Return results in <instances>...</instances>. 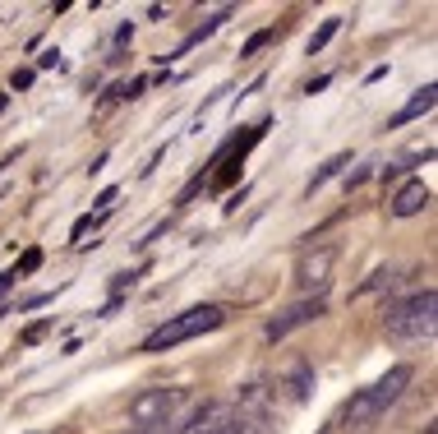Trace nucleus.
<instances>
[{"label":"nucleus","mask_w":438,"mask_h":434,"mask_svg":"<svg viewBox=\"0 0 438 434\" xmlns=\"http://www.w3.org/2000/svg\"><path fill=\"white\" fill-rule=\"evenodd\" d=\"M411 379H416V369H411V365H392L383 379H374L369 388H360L346 407H341V430H369V425L378 421V416H383L406 388H411Z\"/></svg>","instance_id":"obj_1"},{"label":"nucleus","mask_w":438,"mask_h":434,"mask_svg":"<svg viewBox=\"0 0 438 434\" xmlns=\"http://www.w3.org/2000/svg\"><path fill=\"white\" fill-rule=\"evenodd\" d=\"M221 323H226V310H221V305H194V310H185V314H171L162 328H153V333L143 337L139 351L143 356H157V351H171V346L189 342V337L212 333V328H221Z\"/></svg>","instance_id":"obj_2"},{"label":"nucleus","mask_w":438,"mask_h":434,"mask_svg":"<svg viewBox=\"0 0 438 434\" xmlns=\"http://www.w3.org/2000/svg\"><path fill=\"white\" fill-rule=\"evenodd\" d=\"M383 328L392 337H406V342H416V337H434V328H438V291L434 287H425V291H416V296H406V301H392L383 310Z\"/></svg>","instance_id":"obj_3"},{"label":"nucleus","mask_w":438,"mask_h":434,"mask_svg":"<svg viewBox=\"0 0 438 434\" xmlns=\"http://www.w3.org/2000/svg\"><path fill=\"white\" fill-rule=\"evenodd\" d=\"M189 398H194L189 388H148L130 402V421L134 425H166Z\"/></svg>","instance_id":"obj_4"},{"label":"nucleus","mask_w":438,"mask_h":434,"mask_svg":"<svg viewBox=\"0 0 438 434\" xmlns=\"http://www.w3.org/2000/svg\"><path fill=\"white\" fill-rule=\"evenodd\" d=\"M332 264H337V245H318V250H305L296 264V287L309 296H323V287L332 282Z\"/></svg>","instance_id":"obj_5"},{"label":"nucleus","mask_w":438,"mask_h":434,"mask_svg":"<svg viewBox=\"0 0 438 434\" xmlns=\"http://www.w3.org/2000/svg\"><path fill=\"white\" fill-rule=\"evenodd\" d=\"M323 310H328V305H323V296H309V301H296V305H286L282 314H273V319H268V328H263V337H268V342H282V337H291L296 328H305V323H314V319H318Z\"/></svg>","instance_id":"obj_6"},{"label":"nucleus","mask_w":438,"mask_h":434,"mask_svg":"<svg viewBox=\"0 0 438 434\" xmlns=\"http://www.w3.org/2000/svg\"><path fill=\"white\" fill-rule=\"evenodd\" d=\"M429 203H434V189H429L425 180H406V185L392 194L388 212H392V217H416V212H425Z\"/></svg>","instance_id":"obj_7"},{"label":"nucleus","mask_w":438,"mask_h":434,"mask_svg":"<svg viewBox=\"0 0 438 434\" xmlns=\"http://www.w3.org/2000/svg\"><path fill=\"white\" fill-rule=\"evenodd\" d=\"M434 102H438V88H434V83H425V88L406 102L402 111L388 116V130H397V125H406V121H420V116H429V111H434Z\"/></svg>","instance_id":"obj_8"},{"label":"nucleus","mask_w":438,"mask_h":434,"mask_svg":"<svg viewBox=\"0 0 438 434\" xmlns=\"http://www.w3.org/2000/svg\"><path fill=\"white\" fill-rule=\"evenodd\" d=\"M277 388H286V398H291V402H309V393H314V365L296 360V365L286 369V379L277 384Z\"/></svg>","instance_id":"obj_9"},{"label":"nucleus","mask_w":438,"mask_h":434,"mask_svg":"<svg viewBox=\"0 0 438 434\" xmlns=\"http://www.w3.org/2000/svg\"><path fill=\"white\" fill-rule=\"evenodd\" d=\"M231 14H235V5H221L217 14H208V19H203V23H198V28H194V33H189L185 42H180V51H175V56H185L189 46H198V42H203V37H212V33H217V28H221V23L231 19Z\"/></svg>","instance_id":"obj_10"},{"label":"nucleus","mask_w":438,"mask_h":434,"mask_svg":"<svg viewBox=\"0 0 438 434\" xmlns=\"http://www.w3.org/2000/svg\"><path fill=\"white\" fill-rule=\"evenodd\" d=\"M235 434H277V425H273V416H268V412H254V416L240 412V425H235Z\"/></svg>","instance_id":"obj_11"},{"label":"nucleus","mask_w":438,"mask_h":434,"mask_svg":"<svg viewBox=\"0 0 438 434\" xmlns=\"http://www.w3.org/2000/svg\"><path fill=\"white\" fill-rule=\"evenodd\" d=\"M341 167H350V153H337V157H332V162H323V167H318V171H314V180H309V194H314V189H318V185H328V180H332V176H337V171H341Z\"/></svg>","instance_id":"obj_12"},{"label":"nucleus","mask_w":438,"mask_h":434,"mask_svg":"<svg viewBox=\"0 0 438 434\" xmlns=\"http://www.w3.org/2000/svg\"><path fill=\"white\" fill-rule=\"evenodd\" d=\"M337 28H341V19H323V23H318V33L309 37V56H318V51H323V46L337 37Z\"/></svg>","instance_id":"obj_13"},{"label":"nucleus","mask_w":438,"mask_h":434,"mask_svg":"<svg viewBox=\"0 0 438 434\" xmlns=\"http://www.w3.org/2000/svg\"><path fill=\"white\" fill-rule=\"evenodd\" d=\"M268 42H277V28H259V33H249V42L240 46V56H259Z\"/></svg>","instance_id":"obj_14"},{"label":"nucleus","mask_w":438,"mask_h":434,"mask_svg":"<svg viewBox=\"0 0 438 434\" xmlns=\"http://www.w3.org/2000/svg\"><path fill=\"white\" fill-rule=\"evenodd\" d=\"M46 333H51V319H37V323H28V328L19 333V346H37Z\"/></svg>","instance_id":"obj_15"},{"label":"nucleus","mask_w":438,"mask_h":434,"mask_svg":"<svg viewBox=\"0 0 438 434\" xmlns=\"http://www.w3.org/2000/svg\"><path fill=\"white\" fill-rule=\"evenodd\" d=\"M392 282H397V268H378V273H374V278L360 287V296H369V291H383V287H392Z\"/></svg>","instance_id":"obj_16"},{"label":"nucleus","mask_w":438,"mask_h":434,"mask_svg":"<svg viewBox=\"0 0 438 434\" xmlns=\"http://www.w3.org/2000/svg\"><path fill=\"white\" fill-rule=\"evenodd\" d=\"M42 268V250H23V259H19V268H14V278H28V273H37Z\"/></svg>","instance_id":"obj_17"},{"label":"nucleus","mask_w":438,"mask_h":434,"mask_svg":"<svg viewBox=\"0 0 438 434\" xmlns=\"http://www.w3.org/2000/svg\"><path fill=\"white\" fill-rule=\"evenodd\" d=\"M102 217H107V212H83V217H78V222H74V231H69V236H74V240H83V236L93 231V226H97Z\"/></svg>","instance_id":"obj_18"},{"label":"nucleus","mask_w":438,"mask_h":434,"mask_svg":"<svg viewBox=\"0 0 438 434\" xmlns=\"http://www.w3.org/2000/svg\"><path fill=\"white\" fill-rule=\"evenodd\" d=\"M33 79H37V69H14L10 88H14V93H23V88H33Z\"/></svg>","instance_id":"obj_19"},{"label":"nucleus","mask_w":438,"mask_h":434,"mask_svg":"<svg viewBox=\"0 0 438 434\" xmlns=\"http://www.w3.org/2000/svg\"><path fill=\"white\" fill-rule=\"evenodd\" d=\"M143 88H148V79H143V74H139V79H130V83H121V102H130V97H139V93H143Z\"/></svg>","instance_id":"obj_20"},{"label":"nucleus","mask_w":438,"mask_h":434,"mask_svg":"<svg viewBox=\"0 0 438 434\" xmlns=\"http://www.w3.org/2000/svg\"><path fill=\"white\" fill-rule=\"evenodd\" d=\"M116 194H121L116 185H107V189H102V194H97V212H111V203H116Z\"/></svg>","instance_id":"obj_21"},{"label":"nucleus","mask_w":438,"mask_h":434,"mask_svg":"<svg viewBox=\"0 0 438 434\" xmlns=\"http://www.w3.org/2000/svg\"><path fill=\"white\" fill-rule=\"evenodd\" d=\"M374 176V167H360V171H346V189H355V185H364V180Z\"/></svg>","instance_id":"obj_22"},{"label":"nucleus","mask_w":438,"mask_h":434,"mask_svg":"<svg viewBox=\"0 0 438 434\" xmlns=\"http://www.w3.org/2000/svg\"><path fill=\"white\" fill-rule=\"evenodd\" d=\"M328 83H332V74H318V79H309V83H305V93H323Z\"/></svg>","instance_id":"obj_23"},{"label":"nucleus","mask_w":438,"mask_h":434,"mask_svg":"<svg viewBox=\"0 0 438 434\" xmlns=\"http://www.w3.org/2000/svg\"><path fill=\"white\" fill-rule=\"evenodd\" d=\"M51 65H60V51H42L37 56V69H51Z\"/></svg>","instance_id":"obj_24"},{"label":"nucleus","mask_w":438,"mask_h":434,"mask_svg":"<svg viewBox=\"0 0 438 434\" xmlns=\"http://www.w3.org/2000/svg\"><path fill=\"white\" fill-rule=\"evenodd\" d=\"M125 434H166V425H130Z\"/></svg>","instance_id":"obj_25"},{"label":"nucleus","mask_w":438,"mask_h":434,"mask_svg":"<svg viewBox=\"0 0 438 434\" xmlns=\"http://www.w3.org/2000/svg\"><path fill=\"white\" fill-rule=\"evenodd\" d=\"M134 37V23H121V28H116V46H125Z\"/></svg>","instance_id":"obj_26"},{"label":"nucleus","mask_w":438,"mask_h":434,"mask_svg":"<svg viewBox=\"0 0 438 434\" xmlns=\"http://www.w3.org/2000/svg\"><path fill=\"white\" fill-rule=\"evenodd\" d=\"M14 282H19V278H14V268H10V273H0V296H5V291H10Z\"/></svg>","instance_id":"obj_27"},{"label":"nucleus","mask_w":438,"mask_h":434,"mask_svg":"<svg viewBox=\"0 0 438 434\" xmlns=\"http://www.w3.org/2000/svg\"><path fill=\"white\" fill-rule=\"evenodd\" d=\"M5 107H10V93H0V116H5Z\"/></svg>","instance_id":"obj_28"}]
</instances>
